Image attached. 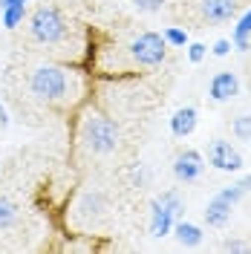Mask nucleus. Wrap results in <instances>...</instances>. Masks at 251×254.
Returning a JSON list of instances; mask_svg holds the SVG:
<instances>
[{
	"label": "nucleus",
	"instance_id": "nucleus-15",
	"mask_svg": "<svg viewBox=\"0 0 251 254\" xmlns=\"http://www.w3.org/2000/svg\"><path fill=\"white\" fill-rule=\"evenodd\" d=\"M26 17H29L26 3H12V6H6V9H0V26L9 29V32H15Z\"/></svg>",
	"mask_w": 251,
	"mask_h": 254
},
{
	"label": "nucleus",
	"instance_id": "nucleus-6",
	"mask_svg": "<svg viewBox=\"0 0 251 254\" xmlns=\"http://www.w3.org/2000/svg\"><path fill=\"white\" fill-rule=\"evenodd\" d=\"M208 165L222 174H240L246 162H243V153L228 139H214L208 144Z\"/></svg>",
	"mask_w": 251,
	"mask_h": 254
},
{
	"label": "nucleus",
	"instance_id": "nucleus-11",
	"mask_svg": "<svg viewBox=\"0 0 251 254\" xmlns=\"http://www.w3.org/2000/svg\"><path fill=\"white\" fill-rule=\"evenodd\" d=\"M231 214H234V205L228 202V199H222L220 193L205 205V211H202V217H205V222L211 225V228H225L228 222H231Z\"/></svg>",
	"mask_w": 251,
	"mask_h": 254
},
{
	"label": "nucleus",
	"instance_id": "nucleus-25",
	"mask_svg": "<svg viewBox=\"0 0 251 254\" xmlns=\"http://www.w3.org/2000/svg\"><path fill=\"white\" fill-rule=\"evenodd\" d=\"M231 49H234V47H231V41H228V38H220V41H217V44L211 47V52H214L217 58H225V55H228Z\"/></svg>",
	"mask_w": 251,
	"mask_h": 254
},
{
	"label": "nucleus",
	"instance_id": "nucleus-18",
	"mask_svg": "<svg viewBox=\"0 0 251 254\" xmlns=\"http://www.w3.org/2000/svg\"><path fill=\"white\" fill-rule=\"evenodd\" d=\"M231 133H234L237 142H251V113L237 116L234 122H231Z\"/></svg>",
	"mask_w": 251,
	"mask_h": 254
},
{
	"label": "nucleus",
	"instance_id": "nucleus-12",
	"mask_svg": "<svg viewBox=\"0 0 251 254\" xmlns=\"http://www.w3.org/2000/svg\"><path fill=\"white\" fill-rule=\"evenodd\" d=\"M173 222H176V217H173L168 208L162 205L159 199H153L150 202V234L153 237H171V231H173Z\"/></svg>",
	"mask_w": 251,
	"mask_h": 254
},
{
	"label": "nucleus",
	"instance_id": "nucleus-14",
	"mask_svg": "<svg viewBox=\"0 0 251 254\" xmlns=\"http://www.w3.org/2000/svg\"><path fill=\"white\" fill-rule=\"evenodd\" d=\"M231 47L240 49V52H246L251 47V9L237 17L234 32H231Z\"/></svg>",
	"mask_w": 251,
	"mask_h": 254
},
{
	"label": "nucleus",
	"instance_id": "nucleus-22",
	"mask_svg": "<svg viewBox=\"0 0 251 254\" xmlns=\"http://www.w3.org/2000/svg\"><path fill=\"white\" fill-rule=\"evenodd\" d=\"M147 179H150V176H147V168H144V165H133V168H130V188H147Z\"/></svg>",
	"mask_w": 251,
	"mask_h": 254
},
{
	"label": "nucleus",
	"instance_id": "nucleus-19",
	"mask_svg": "<svg viewBox=\"0 0 251 254\" xmlns=\"http://www.w3.org/2000/svg\"><path fill=\"white\" fill-rule=\"evenodd\" d=\"M162 38L168 41V47H188L190 38L185 29H179V26H168V29L162 32Z\"/></svg>",
	"mask_w": 251,
	"mask_h": 254
},
{
	"label": "nucleus",
	"instance_id": "nucleus-3",
	"mask_svg": "<svg viewBox=\"0 0 251 254\" xmlns=\"http://www.w3.org/2000/svg\"><path fill=\"white\" fill-rule=\"evenodd\" d=\"M75 20L55 3H41L35 6L29 15V38L44 49L63 52L69 55V49H75V55L84 52V41L75 38ZM72 58V55H69Z\"/></svg>",
	"mask_w": 251,
	"mask_h": 254
},
{
	"label": "nucleus",
	"instance_id": "nucleus-16",
	"mask_svg": "<svg viewBox=\"0 0 251 254\" xmlns=\"http://www.w3.org/2000/svg\"><path fill=\"white\" fill-rule=\"evenodd\" d=\"M17 217H20V205H17L12 196L0 193V231H9V228H15Z\"/></svg>",
	"mask_w": 251,
	"mask_h": 254
},
{
	"label": "nucleus",
	"instance_id": "nucleus-9",
	"mask_svg": "<svg viewBox=\"0 0 251 254\" xmlns=\"http://www.w3.org/2000/svg\"><path fill=\"white\" fill-rule=\"evenodd\" d=\"M237 93H240V78H237L234 72H228V69L217 72L211 78V84H208V95L214 101H231Z\"/></svg>",
	"mask_w": 251,
	"mask_h": 254
},
{
	"label": "nucleus",
	"instance_id": "nucleus-5",
	"mask_svg": "<svg viewBox=\"0 0 251 254\" xmlns=\"http://www.w3.org/2000/svg\"><path fill=\"white\" fill-rule=\"evenodd\" d=\"M110 220V202L101 188H81L66 208V225L72 237H95Z\"/></svg>",
	"mask_w": 251,
	"mask_h": 254
},
{
	"label": "nucleus",
	"instance_id": "nucleus-21",
	"mask_svg": "<svg viewBox=\"0 0 251 254\" xmlns=\"http://www.w3.org/2000/svg\"><path fill=\"white\" fill-rule=\"evenodd\" d=\"M246 193H249V190L243 188L240 182H231V185H225V188H220V196H222V199H228L231 205H237V202H240V199H243Z\"/></svg>",
	"mask_w": 251,
	"mask_h": 254
},
{
	"label": "nucleus",
	"instance_id": "nucleus-26",
	"mask_svg": "<svg viewBox=\"0 0 251 254\" xmlns=\"http://www.w3.org/2000/svg\"><path fill=\"white\" fill-rule=\"evenodd\" d=\"M0 127H9V110H6L3 101H0Z\"/></svg>",
	"mask_w": 251,
	"mask_h": 254
},
{
	"label": "nucleus",
	"instance_id": "nucleus-24",
	"mask_svg": "<svg viewBox=\"0 0 251 254\" xmlns=\"http://www.w3.org/2000/svg\"><path fill=\"white\" fill-rule=\"evenodd\" d=\"M205 55H208V47L205 44H188V61L190 64H202Z\"/></svg>",
	"mask_w": 251,
	"mask_h": 254
},
{
	"label": "nucleus",
	"instance_id": "nucleus-27",
	"mask_svg": "<svg viewBox=\"0 0 251 254\" xmlns=\"http://www.w3.org/2000/svg\"><path fill=\"white\" fill-rule=\"evenodd\" d=\"M12 3H29V0H0V9H6V6H12Z\"/></svg>",
	"mask_w": 251,
	"mask_h": 254
},
{
	"label": "nucleus",
	"instance_id": "nucleus-4",
	"mask_svg": "<svg viewBox=\"0 0 251 254\" xmlns=\"http://www.w3.org/2000/svg\"><path fill=\"white\" fill-rule=\"evenodd\" d=\"M75 144L90 156H110L122 144V127L98 104H81L75 113Z\"/></svg>",
	"mask_w": 251,
	"mask_h": 254
},
{
	"label": "nucleus",
	"instance_id": "nucleus-13",
	"mask_svg": "<svg viewBox=\"0 0 251 254\" xmlns=\"http://www.w3.org/2000/svg\"><path fill=\"white\" fill-rule=\"evenodd\" d=\"M171 234L179 240V246H185V249H196V246H202V237H205L199 225L182 220V217L173 222V231H171Z\"/></svg>",
	"mask_w": 251,
	"mask_h": 254
},
{
	"label": "nucleus",
	"instance_id": "nucleus-7",
	"mask_svg": "<svg viewBox=\"0 0 251 254\" xmlns=\"http://www.w3.org/2000/svg\"><path fill=\"white\" fill-rule=\"evenodd\" d=\"M205 171V156L196 150V147H182L176 156H173V176H176V182H182V185H190V182H196Z\"/></svg>",
	"mask_w": 251,
	"mask_h": 254
},
{
	"label": "nucleus",
	"instance_id": "nucleus-17",
	"mask_svg": "<svg viewBox=\"0 0 251 254\" xmlns=\"http://www.w3.org/2000/svg\"><path fill=\"white\" fill-rule=\"evenodd\" d=\"M156 199H159V202H162L165 208H168V211H171V214L176 217V220H179V217L185 214V199L179 196V190H176V188H168V190H162V193H159Z\"/></svg>",
	"mask_w": 251,
	"mask_h": 254
},
{
	"label": "nucleus",
	"instance_id": "nucleus-23",
	"mask_svg": "<svg viewBox=\"0 0 251 254\" xmlns=\"http://www.w3.org/2000/svg\"><path fill=\"white\" fill-rule=\"evenodd\" d=\"M130 3H133L139 12H162L168 0H130Z\"/></svg>",
	"mask_w": 251,
	"mask_h": 254
},
{
	"label": "nucleus",
	"instance_id": "nucleus-20",
	"mask_svg": "<svg viewBox=\"0 0 251 254\" xmlns=\"http://www.w3.org/2000/svg\"><path fill=\"white\" fill-rule=\"evenodd\" d=\"M220 249H222V252H228V254H251V240L231 237V240H225Z\"/></svg>",
	"mask_w": 251,
	"mask_h": 254
},
{
	"label": "nucleus",
	"instance_id": "nucleus-8",
	"mask_svg": "<svg viewBox=\"0 0 251 254\" xmlns=\"http://www.w3.org/2000/svg\"><path fill=\"white\" fill-rule=\"evenodd\" d=\"M237 0H199V15H202L205 23L211 26H220V23H228L237 17Z\"/></svg>",
	"mask_w": 251,
	"mask_h": 254
},
{
	"label": "nucleus",
	"instance_id": "nucleus-10",
	"mask_svg": "<svg viewBox=\"0 0 251 254\" xmlns=\"http://www.w3.org/2000/svg\"><path fill=\"white\" fill-rule=\"evenodd\" d=\"M196 125H199V110H196L193 104L179 107V110L171 116V133L176 136V139H188V136H193Z\"/></svg>",
	"mask_w": 251,
	"mask_h": 254
},
{
	"label": "nucleus",
	"instance_id": "nucleus-2",
	"mask_svg": "<svg viewBox=\"0 0 251 254\" xmlns=\"http://www.w3.org/2000/svg\"><path fill=\"white\" fill-rule=\"evenodd\" d=\"M90 90V75L63 61H47L29 72V93L55 110H69Z\"/></svg>",
	"mask_w": 251,
	"mask_h": 254
},
{
	"label": "nucleus",
	"instance_id": "nucleus-1",
	"mask_svg": "<svg viewBox=\"0 0 251 254\" xmlns=\"http://www.w3.org/2000/svg\"><path fill=\"white\" fill-rule=\"evenodd\" d=\"M165 58H168V41L162 38V32H130L116 44H101L98 49H93V72L110 78L139 75L162 66Z\"/></svg>",
	"mask_w": 251,
	"mask_h": 254
}]
</instances>
